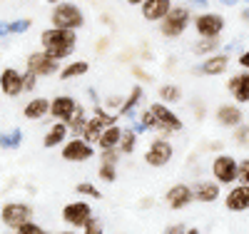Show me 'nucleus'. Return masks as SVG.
I'll return each instance as SVG.
<instances>
[{"label": "nucleus", "instance_id": "a19ab883", "mask_svg": "<svg viewBox=\"0 0 249 234\" xmlns=\"http://www.w3.org/2000/svg\"><path fill=\"white\" fill-rule=\"evenodd\" d=\"M247 137H249V127L244 125V127H239V130H237V135H234V140H237V142H244Z\"/></svg>", "mask_w": 249, "mask_h": 234}, {"label": "nucleus", "instance_id": "cd10ccee", "mask_svg": "<svg viewBox=\"0 0 249 234\" xmlns=\"http://www.w3.org/2000/svg\"><path fill=\"white\" fill-rule=\"evenodd\" d=\"M140 100H142V88H140V85H135L132 92H130V97L122 102V108H120V117H130V115L135 112V108L140 105Z\"/></svg>", "mask_w": 249, "mask_h": 234}, {"label": "nucleus", "instance_id": "ea45409f", "mask_svg": "<svg viewBox=\"0 0 249 234\" xmlns=\"http://www.w3.org/2000/svg\"><path fill=\"white\" fill-rule=\"evenodd\" d=\"M35 85H37V77H35L33 72H28V70H25V75H23V90H28V92H30V90H35Z\"/></svg>", "mask_w": 249, "mask_h": 234}, {"label": "nucleus", "instance_id": "37998d69", "mask_svg": "<svg viewBox=\"0 0 249 234\" xmlns=\"http://www.w3.org/2000/svg\"><path fill=\"white\" fill-rule=\"evenodd\" d=\"M239 65H242V68H247V70H249V50H247V53H242V55H239Z\"/></svg>", "mask_w": 249, "mask_h": 234}, {"label": "nucleus", "instance_id": "423d86ee", "mask_svg": "<svg viewBox=\"0 0 249 234\" xmlns=\"http://www.w3.org/2000/svg\"><path fill=\"white\" fill-rule=\"evenodd\" d=\"M187 25H190V13H187V8L177 5V8H172L167 15H164L160 30H162L164 37H177V35H182L187 30Z\"/></svg>", "mask_w": 249, "mask_h": 234}, {"label": "nucleus", "instance_id": "a211bd4d", "mask_svg": "<svg viewBox=\"0 0 249 234\" xmlns=\"http://www.w3.org/2000/svg\"><path fill=\"white\" fill-rule=\"evenodd\" d=\"M45 115H50V100L48 97H33L23 110L25 120H43Z\"/></svg>", "mask_w": 249, "mask_h": 234}, {"label": "nucleus", "instance_id": "bb28decb", "mask_svg": "<svg viewBox=\"0 0 249 234\" xmlns=\"http://www.w3.org/2000/svg\"><path fill=\"white\" fill-rule=\"evenodd\" d=\"M23 144V130L20 127H13L10 132L0 135V150H18Z\"/></svg>", "mask_w": 249, "mask_h": 234}, {"label": "nucleus", "instance_id": "de8ad7c7", "mask_svg": "<svg viewBox=\"0 0 249 234\" xmlns=\"http://www.w3.org/2000/svg\"><path fill=\"white\" fill-rule=\"evenodd\" d=\"M224 5H237V0H222Z\"/></svg>", "mask_w": 249, "mask_h": 234}, {"label": "nucleus", "instance_id": "e433bc0d", "mask_svg": "<svg viewBox=\"0 0 249 234\" xmlns=\"http://www.w3.org/2000/svg\"><path fill=\"white\" fill-rule=\"evenodd\" d=\"M137 125H142V130H155V115L150 112V108L144 112H140V122Z\"/></svg>", "mask_w": 249, "mask_h": 234}, {"label": "nucleus", "instance_id": "f257e3e1", "mask_svg": "<svg viewBox=\"0 0 249 234\" xmlns=\"http://www.w3.org/2000/svg\"><path fill=\"white\" fill-rule=\"evenodd\" d=\"M40 45L43 50L53 57V60H62V57H70L75 53V45H77V37L72 30H60V28H50L40 35Z\"/></svg>", "mask_w": 249, "mask_h": 234}, {"label": "nucleus", "instance_id": "20e7f679", "mask_svg": "<svg viewBox=\"0 0 249 234\" xmlns=\"http://www.w3.org/2000/svg\"><path fill=\"white\" fill-rule=\"evenodd\" d=\"M0 219H3L5 227L18 229L25 222H33V207L25 204V202H8V204H3V209H0Z\"/></svg>", "mask_w": 249, "mask_h": 234}, {"label": "nucleus", "instance_id": "473e14b6", "mask_svg": "<svg viewBox=\"0 0 249 234\" xmlns=\"http://www.w3.org/2000/svg\"><path fill=\"white\" fill-rule=\"evenodd\" d=\"M217 37H204V40H199L197 45H195V53L197 55H204V53H212V50H217Z\"/></svg>", "mask_w": 249, "mask_h": 234}, {"label": "nucleus", "instance_id": "c9c22d12", "mask_svg": "<svg viewBox=\"0 0 249 234\" xmlns=\"http://www.w3.org/2000/svg\"><path fill=\"white\" fill-rule=\"evenodd\" d=\"M15 234H48L40 224H35V222H25L23 227H18L15 229Z\"/></svg>", "mask_w": 249, "mask_h": 234}, {"label": "nucleus", "instance_id": "7ed1b4c3", "mask_svg": "<svg viewBox=\"0 0 249 234\" xmlns=\"http://www.w3.org/2000/svg\"><path fill=\"white\" fill-rule=\"evenodd\" d=\"M150 112L155 115V130H160L164 137L167 135H172V132H179L182 130V120L167 108L164 102H155V105H150Z\"/></svg>", "mask_w": 249, "mask_h": 234}, {"label": "nucleus", "instance_id": "49530a36", "mask_svg": "<svg viewBox=\"0 0 249 234\" xmlns=\"http://www.w3.org/2000/svg\"><path fill=\"white\" fill-rule=\"evenodd\" d=\"M127 3H130V5H142L144 0H127Z\"/></svg>", "mask_w": 249, "mask_h": 234}, {"label": "nucleus", "instance_id": "f8f14e48", "mask_svg": "<svg viewBox=\"0 0 249 234\" xmlns=\"http://www.w3.org/2000/svg\"><path fill=\"white\" fill-rule=\"evenodd\" d=\"M195 28L202 37H217L224 30V18L217 13H202L195 18Z\"/></svg>", "mask_w": 249, "mask_h": 234}, {"label": "nucleus", "instance_id": "412c9836", "mask_svg": "<svg viewBox=\"0 0 249 234\" xmlns=\"http://www.w3.org/2000/svg\"><path fill=\"white\" fill-rule=\"evenodd\" d=\"M230 92L237 97V102H249V72L230 80Z\"/></svg>", "mask_w": 249, "mask_h": 234}, {"label": "nucleus", "instance_id": "c03bdc74", "mask_svg": "<svg viewBox=\"0 0 249 234\" xmlns=\"http://www.w3.org/2000/svg\"><path fill=\"white\" fill-rule=\"evenodd\" d=\"M5 35H10V28H8V23L0 20V37H5Z\"/></svg>", "mask_w": 249, "mask_h": 234}, {"label": "nucleus", "instance_id": "79ce46f5", "mask_svg": "<svg viewBox=\"0 0 249 234\" xmlns=\"http://www.w3.org/2000/svg\"><path fill=\"white\" fill-rule=\"evenodd\" d=\"M187 229H184V224H172V227H167L164 229V234H184Z\"/></svg>", "mask_w": 249, "mask_h": 234}, {"label": "nucleus", "instance_id": "a878e982", "mask_svg": "<svg viewBox=\"0 0 249 234\" xmlns=\"http://www.w3.org/2000/svg\"><path fill=\"white\" fill-rule=\"evenodd\" d=\"M88 70H90V62H85V60H75V62H70V65H65V68L60 70V77H62V80L82 77V75H88Z\"/></svg>", "mask_w": 249, "mask_h": 234}, {"label": "nucleus", "instance_id": "2eb2a0df", "mask_svg": "<svg viewBox=\"0 0 249 234\" xmlns=\"http://www.w3.org/2000/svg\"><path fill=\"white\" fill-rule=\"evenodd\" d=\"M192 199H195L192 187H187V184H175V187L167 189V195H164V202H167L170 209H184Z\"/></svg>", "mask_w": 249, "mask_h": 234}, {"label": "nucleus", "instance_id": "39448f33", "mask_svg": "<svg viewBox=\"0 0 249 234\" xmlns=\"http://www.w3.org/2000/svg\"><path fill=\"white\" fill-rule=\"evenodd\" d=\"M117 117L120 115H110V112H105L100 108V105H95V117H90V122H88V127H85V132H82V137H85V142H97L100 140V135L107 130V127H112V125H117Z\"/></svg>", "mask_w": 249, "mask_h": 234}, {"label": "nucleus", "instance_id": "4c0bfd02", "mask_svg": "<svg viewBox=\"0 0 249 234\" xmlns=\"http://www.w3.org/2000/svg\"><path fill=\"white\" fill-rule=\"evenodd\" d=\"M237 180H239V184H247V187H249V160L239 162V172H237Z\"/></svg>", "mask_w": 249, "mask_h": 234}, {"label": "nucleus", "instance_id": "603ef678", "mask_svg": "<svg viewBox=\"0 0 249 234\" xmlns=\"http://www.w3.org/2000/svg\"><path fill=\"white\" fill-rule=\"evenodd\" d=\"M57 234H75V232H57Z\"/></svg>", "mask_w": 249, "mask_h": 234}, {"label": "nucleus", "instance_id": "864d4df0", "mask_svg": "<svg viewBox=\"0 0 249 234\" xmlns=\"http://www.w3.org/2000/svg\"><path fill=\"white\" fill-rule=\"evenodd\" d=\"M247 3H249V0H247Z\"/></svg>", "mask_w": 249, "mask_h": 234}, {"label": "nucleus", "instance_id": "9b49d317", "mask_svg": "<svg viewBox=\"0 0 249 234\" xmlns=\"http://www.w3.org/2000/svg\"><path fill=\"white\" fill-rule=\"evenodd\" d=\"M172 155H175L172 144L164 140V137H157L147 147V152H144V162H147L150 167H164V164L172 160Z\"/></svg>", "mask_w": 249, "mask_h": 234}, {"label": "nucleus", "instance_id": "4be33fe9", "mask_svg": "<svg viewBox=\"0 0 249 234\" xmlns=\"http://www.w3.org/2000/svg\"><path fill=\"white\" fill-rule=\"evenodd\" d=\"M217 120L224 127H234V125L242 122V110L237 108V105H222V108L217 110Z\"/></svg>", "mask_w": 249, "mask_h": 234}, {"label": "nucleus", "instance_id": "5701e85b", "mask_svg": "<svg viewBox=\"0 0 249 234\" xmlns=\"http://www.w3.org/2000/svg\"><path fill=\"white\" fill-rule=\"evenodd\" d=\"M120 137H122V127L112 125V127H107V130L100 135V140L95 144L100 147V150H115V147L120 144Z\"/></svg>", "mask_w": 249, "mask_h": 234}, {"label": "nucleus", "instance_id": "c85d7f7f", "mask_svg": "<svg viewBox=\"0 0 249 234\" xmlns=\"http://www.w3.org/2000/svg\"><path fill=\"white\" fill-rule=\"evenodd\" d=\"M120 152L122 155H132L135 147H137V132L135 130H122V137H120Z\"/></svg>", "mask_w": 249, "mask_h": 234}, {"label": "nucleus", "instance_id": "6e6552de", "mask_svg": "<svg viewBox=\"0 0 249 234\" xmlns=\"http://www.w3.org/2000/svg\"><path fill=\"white\" fill-rule=\"evenodd\" d=\"M28 72H33L35 77H48L60 72V68H57V60H53L45 50H37L28 55Z\"/></svg>", "mask_w": 249, "mask_h": 234}, {"label": "nucleus", "instance_id": "7c9ffc66", "mask_svg": "<svg viewBox=\"0 0 249 234\" xmlns=\"http://www.w3.org/2000/svg\"><path fill=\"white\" fill-rule=\"evenodd\" d=\"M97 177H100L102 182H107V184H112V182L117 180V167H115V164H105V162H100V169H97Z\"/></svg>", "mask_w": 249, "mask_h": 234}, {"label": "nucleus", "instance_id": "f704fd0d", "mask_svg": "<svg viewBox=\"0 0 249 234\" xmlns=\"http://www.w3.org/2000/svg\"><path fill=\"white\" fill-rule=\"evenodd\" d=\"M82 229H85V234H102V232H105V227H102V219L95 217V215L88 219V224L82 227Z\"/></svg>", "mask_w": 249, "mask_h": 234}, {"label": "nucleus", "instance_id": "09e8293b", "mask_svg": "<svg viewBox=\"0 0 249 234\" xmlns=\"http://www.w3.org/2000/svg\"><path fill=\"white\" fill-rule=\"evenodd\" d=\"M242 18H244V23H249V10H244V13H242Z\"/></svg>", "mask_w": 249, "mask_h": 234}, {"label": "nucleus", "instance_id": "72a5a7b5", "mask_svg": "<svg viewBox=\"0 0 249 234\" xmlns=\"http://www.w3.org/2000/svg\"><path fill=\"white\" fill-rule=\"evenodd\" d=\"M30 25H33V23H30L28 18H25V20L20 18V20H13V23H8V28H10V33H13V35H23V33H28V30H30Z\"/></svg>", "mask_w": 249, "mask_h": 234}, {"label": "nucleus", "instance_id": "2f4dec72", "mask_svg": "<svg viewBox=\"0 0 249 234\" xmlns=\"http://www.w3.org/2000/svg\"><path fill=\"white\" fill-rule=\"evenodd\" d=\"M75 192H77V195H85V197H92V199H102V192H100L95 184H90V182L75 184Z\"/></svg>", "mask_w": 249, "mask_h": 234}, {"label": "nucleus", "instance_id": "f03ea898", "mask_svg": "<svg viewBox=\"0 0 249 234\" xmlns=\"http://www.w3.org/2000/svg\"><path fill=\"white\" fill-rule=\"evenodd\" d=\"M53 28H60V30H77L85 25V15H82V10L75 5V3H57L53 8Z\"/></svg>", "mask_w": 249, "mask_h": 234}, {"label": "nucleus", "instance_id": "aec40b11", "mask_svg": "<svg viewBox=\"0 0 249 234\" xmlns=\"http://www.w3.org/2000/svg\"><path fill=\"white\" fill-rule=\"evenodd\" d=\"M192 195H195V199L197 202H214L217 197H219V184L217 182H199L195 189H192Z\"/></svg>", "mask_w": 249, "mask_h": 234}, {"label": "nucleus", "instance_id": "9d476101", "mask_svg": "<svg viewBox=\"0 0 249 234\" xmlns=\"http://www.w3.org/2000/svg\"><path fill=\"white\" fill-rule=\"evenodd\" d=\"M90 217H92V207L88 202H82V199L70 202V204L62 207V219H65L70 227H75V229H82Z\"/></svg>", "mask_w": 249, "mask_h": 234}, {"label": "nucleus", "instance_id": "f3484780", "mask_svg": "<svg viewBox=\"0 0 249 234\" xmlns=\"http://www.w3.org/2000/svg\"><path fill=\"white\" fill-rule=\"evenodd\" d=\"M224 204H227V209H232V212L249 209V187L247 184H237L234 189H230V195H227Z\"/></svg>", "mask_w": 249, "mask_h": 234}, {"label": "nucleus", "instance_id": "8fccbe9b", "mask_svg": "<svg viewBox=\"0 0 249 234\" xmlns=\"http://www.w3.org/2000/svg\"><path fill=\"white\" fill-rule=\"evenodd\" d=\"M184 234H199V229H195V227H192V229H187Z\"/></svg>", "mask_w": 249, "mask_h": 234}, {"label": "nucleus", "instance_id": "dca6fc26", "mask_svg": "<svg viewBox=\"0 0 249 234\" xmlns=\"http://www.w3.org/2000/svg\"><path fill=\"white\" fill-rule=\"evenodd\" d=\"M140 8H142V18L144 20H152V23L160 20V23H162L164 15L172 10V3H170V0H144Z\"/></svg>", "mask_w": 249, "mask_h": 234}, {"label": "nucleus", "instance_id": "a18cd8bd", "mask_svg": "<svg viewBox=\"0 0 249 234\" xmlns=\"http://www.w3.org/2000/svg\"><path fill=\"white\" fill-rule=\"evenodd\" d=\"M192 5H199V8H207V0H190Z\"/></svg>", "mask_w": 249, "mask_h": 234}, {"label": "nucleus", "instance_id": "1a4fd4ad", "mask_svg": "<svg viewBox=\"0 0 249 234\" xmlns=\"http://www.w3.org/2000/svg\"><path fill=\"white\" fill-rule=\"evenodd\" d=\"M237 172H239V164L234 157L230 155H217L214 162H212V175L217 180V184H230L237 180Z\"/></svg>", "mask_w": 249, "mask_h": 234}, {"label": "nucleus", "instance_id": "393cba45", "mask_svg": "<svg viewBox=\"0 0 249 234\" xmlns=\"http://www.w3.org/2000/svg\"><path fill=\"white\" fill-rule=\"evenodd\" d=\"M88 112H85V108L82 105H77V110H75V115H72V120L68 122V127H70V132L75 135V137H82V132H85V127H88Z\"/></svg>", "mask_w": 249, "mask_h": 234}, {"label": "nucleus", "instance_id": "6ab92c4d", "mask_svg": "<svg viewBox=\"0 0 249 234\" xmlns=\"http://www.w3.org/2000/svg\"><path fill=\"white\" fill-rule=\"evenodd\" d=\"M68 135H70V127H68L65 122H55L50 130H48L45 140H43L45 150H53V147H57V144H65V137H68Z\"/></svg>", "mask_w": 249, "mask_h": 234}, {"label": "nucleus", "instance_id": "c756f323", "mask_svg": "<svg viewBox=\"0 0 249 234\" xmlns=\"http://www.w3.org/2000/svg\"><path fill=\"white\" fill-rule=\"evenodd\" d=\"M160 97H162L164 105H167V102H177L182 97V92H179L177 85H162V88H160Z\"/></svg>", "mask_w": 249, "mask_h": 234}, {"label": "nucleus", "instance_id": "3c124183", "mask_svg": "<svg viewBox=\"0 0 249 234\" xmlns=\"http://www.w3.org/2000/svg\"><path fill=\"white\" fill-rule=\"evenodd\" d=\"M45 3H53V5H57V3H60V0H45Z\"/></svg>", "mask_w": 249, "mask_h": 234}, {"label": "nucleus", "instance_id": "58836bf2", "mask_svg": "<svg viewBox=\"0 0 249 234\" xmlns=\"http://www.w3.org/2000/svg\"><path fill=\"white\" fill-rule=\"evenodd\" d=\"M117 160H120L117 150H102V157H100V162H105V164H117Z\"/></svg>", "mask_w": 249, "mask_h": 234}, {"label": "nucleus", "instance_id": "ddd939ff", "mask_svg": "<svg viewBox=\"0 0 249 234\" xmlns=\"http://www.w3.org/2000/svg\"><path fill=\"white\" fill-rule=\"evenodd\" d=\"M75 110H77V102H75V97H70V95H57L53 102H50V115L55 117V122H70L72 120V115H75Z\"/></svg>", "mask_w": 249, "mask_h": 234}, {"label": "nucleus", "instance_id": "0eeeda50", "mask_svg": "<svg viewBox=\"0 0 249 234\" xmlns=\"http://www.w3.org/2000/svg\"><path fill=\"white\" fill-rule=\"evenodd\" d=\"M92 155H95V150H92L90 142H85L82 137H72V140H68L65 144H62L60 157L65 162H88V160H92Z\"/></svg>", "mask_w": 249, "mask_h": 234}, {"label": "nucleus", "instance_id": "b1692460", "mask_svg": "<svg viewBox=\"0 0 249 234\" xmlns=\"http://www.w3.org/2000/svg\"><path fill=\"white\" fill-rule=\"evenodd\" d=\"M227 65H230V57H227V55H214V57H207L199 70L204 75H222L227 70Z\"/></svg>", "mask_w": 249, "mask_h": 234}, {"label": "nucleus", "instance_id": "4468645a", "mask_svg": "<svg viewBox=\"0 0 249 234\" xmlns=\"http://www.w3.org/2000/svg\"><path fill=\"white\" fill-rule=\"evenodd\" d=\"M0 90L5 97H18L23 92V72H18L15 68H5L0 72Z\"/></svg>", "mask_w": 249, "mask_h": 234}]
</instances>
